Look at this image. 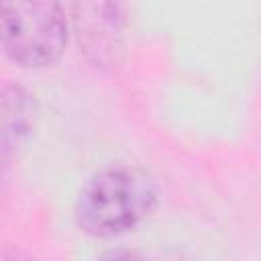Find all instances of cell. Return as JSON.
<instances>
[{
    "mask_svg": "<svg viewBox=\"0 0 261 261\" xmlns=\"http://www.w3.org/2000/svg\"><path fill=\"white\" fill-rule=\"evenodd\" d=\"M157 204L151 173L137 165H116L92 175L77 194L73 216L82 232L112 239L141 224Z\"/></svg>",
    "mask_w": 261,
    "mask_h": 261,
    "instance_id": "1",
    "label": "cell"
},
{
    "mask_svg": "<svg viewBox=\"0 0 261 261\" xmlns=\"http://www.w3.org/2000/svg\"><path fill=\"white\" fill-rule=\"evenodd\" d=\"M0 35L12 63L27 69L47 67L65 53L69 20L59 2H2Z\"/></svg>",
    "mask_w": 261,
    "mask_h": 261,
    "instance_id": "2",
    "label": "cell"
},
{
    "mask_svg": "<svg viewBox=\"0 0 261 261\" xmlns=\"http://www.w3.org/2000/svg\"><path fill=\"white\" fill-rule=\"evenodd\" d=\"M69 10L80 51L96 67H116L124 51V6L118 2H75Z\"/></svg>",
    "mask_w": 261,
    "mask_h": 261,
    "instance_id": "3",
    "label": "cell"
},
{
    "mask_svg": "<svg viewBox=\"0 0 261 261\" xmlns=\"http://www.w3.org/2000/svg\"><path fill=\"white\" fill-rule=\"evenodd\" d=\"M39 116L35 96L20 84H4L2 88V159L18 149L35 130Z\"/></svg>",
    "mask_w": 261,
    "mask_h": 261,
    "instance_id": "4",
    "label": "cell"
},
{
    "mask_svg": "<svg viewBox=\"0 0 261 261\" xmlns=\"http://www.w3.org/2000/svg\"><path fill=\"white\" fill-rule=\"evenodd\" d=\"M96 261H147L139 251L133 249H110L102 253Z\"/></svg>",
    "mask_w": 261,
    "mask_h": 261,
    "instance_id": "5",
    "label": "cell"
}]
</instances>
